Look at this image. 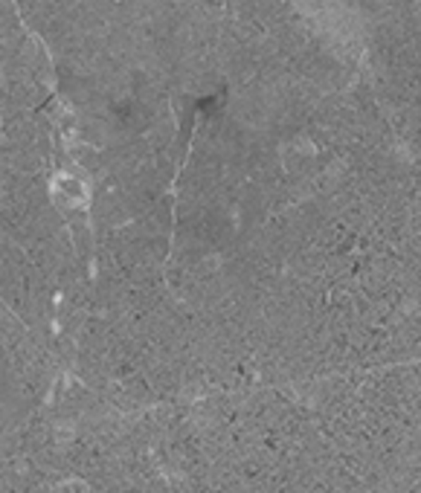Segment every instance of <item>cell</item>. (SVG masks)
<instances>
[{
    "label": "cell",
    "mask_w": 421,
    "mask_h": 493,
    "mask_svg": "<svg viewBox=\"0 0 421 493\" xmlns=\"http://www.w3.org/2000/svg\"><path fill=\"white\" fill-rule=\"evenodd\" d=\"M50 198L64 212H79V209L90 203V189H87L84 177L73 172H56L50 180Z\"/></svg>",
    "instance_id": "6da1fadb"
},
{
    "label": "cell",
    "mask_w": 421,
    "mask_h": 493,
    "mask_svg": "<svg viewBox=\"0 0 421 493\" xmlns=\"http://www.w3.org/2000/svg\"><path fill=\"white\" fill-rule=\"evenodd\" d=\"M58 493H90V485L84 482V479H79V476H73V479H64V482H58V487H56Z\"/></svg>",
    "instance_id": "7a4b0ae2"
}]
</instances>
